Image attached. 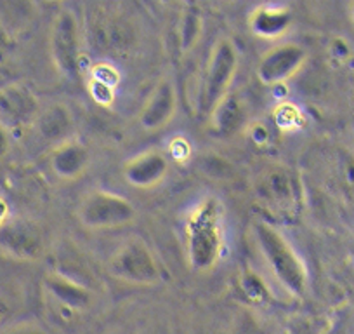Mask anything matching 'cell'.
<instances>
[{"mask_svg":"<svg viewBox=\"0 0 354 334\" xmlns=\"http://www.w3.org/2000/svg\"><path fill=\"white\" fill-rule=\"evenodd\" d=\"M9 221V206L2 197H0V228Z\"/></svg>","mask_w":354,"mask_h":334,"instance_id":"21","label":"cell"},{"mask_svg":"<svg viewBox=\"0 0 354 334\" xmlns=\"http://www.w3.org/2000/svg\"><path fill=\"white\" fill-rule=\"evenodd\" d=\"M91 162L88 150L77 139H68L54 146L50 155V169L63 182H77L85 175Z\"/></svg>","mask_w":354,"mask_h":334,"instance_id":"12","label":"cell"},{"mask_svg":"<svg viewBox=\"0 0 354 334\" xmlns=\"http://www.w3.org/2000/svg\"><path fill=\"white\" fill-rule=\"evenodd\" d=\"M40 115V103L25 84H9L0 89V124L8 131L35 124Z\"/></svg>","mask_w":354,"mask_h":334,"instance_id":"9","label":"cell"},{"mask_svg":"<svg viewBox=\"0 0 354 334\" xmlns=\"http://www.w3.org/2000/svg\"><path fill=\"white\" fill-rule=\"evenodd\" d=\"M189 267L210 272L219 263L224 244V209L216 197H207L195 206L185 227Z\"/></svg>","mask_w":354,"mask_h":334,"instance_id":"1","label":"cell"},{"mask_svg":"<svg viewBox=\"0 0 354 334\" xmlns=\"http://www.w3.org/2000/svg\"><path fill=\"white\" fill-rule=\"evenodd\" d=\"M138 216L136 206L125 197L106 190H93L78 206V220L88 230L127 227Z\"/></svg>","mask_w":354,"mask_h":334,"instance_id":"5","label":"cell"},{"mask_svg":"<svg viewBox=\"0 0 354 334\" xmlns=\"http://www.w3.org/2000/svg\"><path fill=\"white\" fill-rule=\"evenodd\" d=\"M203 32L202 12L196 6L188 4L177 23V46L181 53H189L198 44Z\"/></svg>","mask_w":354,"mask_h":334,"instance_id":"18","label":"cell"},{"mask_svg":"<svg viewBox=\"0 0 354 334\" xmlns=\"http://www.w3.org/2000/svg\"><path fill=\"white\" fill-rule=\"evenodd\" d=\"M46 291L61 308L70 313L84 312L93 305V292L82 282L66 277L64 274H50L46 277Z\"/></svg>","mask_w":354,"mask_h":334,"instance_id":"13","label":"cell"},{"mask_svg":"<svg viewBox=\"0 0 354 334\" xmlns=\"http://www.w3.org/2000/svg\"><path fill=\"white\" fill-rule=\"evenodd\" d=\"M169 159L158 150H148L124 166V178L134 188H155L169 176Z\"/></svg>","mask_w":354,"mask_h":334,"instance_id":"11","label":"cell"},{"mask_svg":"<svg viewBox=\"0 0 354 334\" xmlns=\"http://www.w3.org/2000/svg\"><path fill=\"white\" fill-rule=\"evenodd\" d=\"M210 121H212L214 128L219 134H234L247 121L245 107L240 98L234 96V94H227L223 103L216 108Z\"/></svg>","mask_w":354,"mask_h":334,"instance_id":"17","label":"cell"},{"mask_svg":"<svg viewBox=\"0 0 354 334\" xmlns=\"http://www.w3.org/2000/svg\"><path fill=\"white\" fill-rule=\"evenodd\" d=\"M108 274L132 285H155L162 281V268L151 247L141 238H131L108 260Z\"/></svg>","mask_w":354,"mask_h":334,"instance_id":"4","label":"cell"},{"mask_svg":"<svg viewBox=\"0 0 354 334\" xmlns=\"http://www.w3.org/2000/svg\"><path fill=\"white\" fill-rule=\"evenodd\" d=\"M0 249L16 261H37L44 254V235L37 225L25 220H9L0 228Z\"/></svg>","mask_w":354,"mask_h":334,"instance_id":"8","label":"cell"},{"mask_svg":"<svg viewBox=\"0 0 354 334\" xmlns=\"http://www.w3.org/2000/svg\"><path fill=\"white\" fill-rule=\"evenodd\" d=\"M353 18H354V4H353Z\"/></svg>","mask_w":354,"mask_h":334,"instance_id":"25","label":"cell"},{"mask_svg":"<svg viewBox=\"0 0 354 334\" xmlns=\"http://www.w3.org/2000/svg\"><path fill=\"white\" fill-rule=\"evenodd\" d=\"M12 39H11V33H9V30L6 28V25L2 21H0V58L4 56L6 51L9 49V46H11Z\"/></svg>","mask_w":354,"mask_h":334,"instance_id":"19","label":"cell"},{"mask_svg":"<svg viewBox=\"0 0 354 334\" xmlns=\"http://www.w3.org/2000/svg\"><path fill=\"white\" fill-rule=\"evenodd\" d=\"M9 334H46V333H42V331L40 329H37V327H19V329H15L12 331V333H9Z\"/></svg>","mask_w":354,"mask_h":334,"instance_id":"22","label":"cell"},{"mask_svg":"<svg viewBox=\"0 0 354 334\" xmlns=\"http://www.w3.org/2000/svg\"><path fill=\"white\" fill-rule=\"evenodd\" d=\"M259 197L277 209L288 211L295 200V188L290 175L281 167L266 171L259 179Z\"/></svg>","mask_w":354,"mask_h":334,"instance_id":"15","label":"cell"},{"mask_svg":"<svg viewBox=\"0 0 354 334\" xmlns=\"http://www.w3.org/2000/svg\"><path fill=\"white\" fill-rule=\"evenodd\" d=\"M292 15L281 6H261L250 15V30L261 39L273 40L285 35L290 28Z\"/></svg>","mask_w":354,"mask_h":334,"instance_id":"16","label":"cell"},{"mask_svg":"<svg viewBox=\"0 0 354 334\" xmlns=\"http://www.w3.org/2000/svg\"><path fill=\"white\" fill-rule=\"evenodd\" d=\"M308 61V53L294 42L280 44L270 49L257 64V78L264 86H280L294 78Z\"/></svg>","mask_w":354,"mask_h":334,"instance_id":"7","label":"cell"},{"mask_svg":"<svg viewBox=\"0 0 354 334\" xmlns=\"http://www.w3.org/2000/svg\"><path fill=\"white\" fill-rule=\"evenodd\" d=\"M254 237L271 274L283 285L285 291L302 298L308 288V274L290 242L277 227L266 221L254 223Z\"/></svg>","mask_w":354,"mask_h":334,"instance_id":"2","label":"cell"},{"mask_svg":"<svg viewBox=\"0 0 354 334\" xmlns=\"http://www.w3.org/2000/svg\"><path fill=\"white\" fill-rule=\"evenodd\" d=\"M8 146H9L8 129H6L4 125L0 124V157L6 155V152H8Z\"/></svg>","mask_w":354,"mask_h":334,"instance_id":"20","label":"cell"},{"mask_svg":"<svg viewBox=\"0 0 354 334\" xmlns=\"http://www.w3.org/2000/svg\"><path fill=\"white\" fill-rule=\"evenodd\" d=\"M322 334H339V333H337V329H335V327L328 326V327H325V329L322 331Z\"/></svg>","mask_w":354,"mask_h":334,"instance_id":"24","label":"cell"},{"mask_svg":"<svg viewBox=\"0 0 354 334\" xmlns=\"http://www.w3.org/2000/svg\"><path fill=\"white\" fill-rule=\"evenodd\" d=\"M35 125L44 141L59 145V143L71 139L75 129L73 114H71V110L66 105L54 103L47 107L44 112H40L39 118L35 121Z\"/></svg>","mask_w":354,"mask_h":334,"instance_id":"14","label":"cell"},{"mask_svg":"<svg viewBox=\"0 0 354 334\" xmlns=\"http://www.w3.org/2000/svg\"><path fill=\"white\" fill-rule=\"evenodd\" d=\"M177 112V93L172 80L162 78L146 100L139 114V125L146 132H155L167 128Z\"/></svg>","mask_w":354,"mask_h":334,"instance_id":"10","label":"cell"},{"mask_svg":"<svg viewBox=\"0 0 354 334\" xmlns=\"http://www.w3.org/2000/svg\"><path fill=\"white\" fill-rule=\"evenodd\" d=\"M238 71V51L230 39H219L210 53L198 94V112L212 117L216 108L230 94L231 84Z\"/></svg>","mask_w":354,"mask_h":334,"instance_id":"3","label":"cell"},{"mask_svg":"<svg viewBox=\"0 0 354 334\" xmlns=\"http://www.w3.org/2000/svg\"><path fill=\"white\" fill-rule=\"evenodd\" d=\"M8 313H9L8 303H6L4 299L0 298V322H2V320H4L6 317H8Z\"/></svg>","mask_w":354,"mask_h":334,"instance_id":"23","label":"cell"},{"mask_svg":"<svg viewBox=\"0 0 354 334\" xmlns=\"http://www.w3.org/2000/svg\"><path fill=\"white\" fill-rule=\"evenodd\" d=\"M50 58L63 77L75 78L80 71L82 32L77 15L63 9L50 25Z\"/></svg>","mask_w":354,"mask_h":334,"instance_id":"6","label":"cell"}]
</instances>
